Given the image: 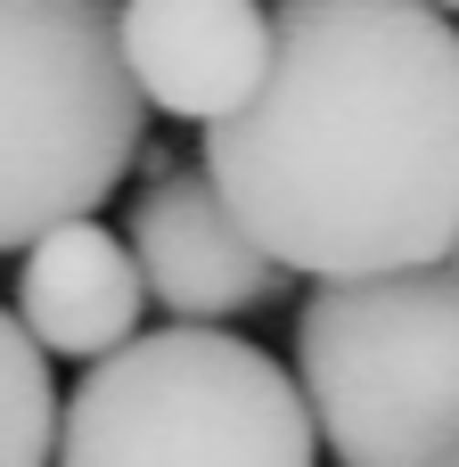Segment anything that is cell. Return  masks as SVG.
Returning <instances> with one entry per match:
<instances>
[{
	"mask_svg": "<svg viewBox=\"0 0 459 467\" xmlns=\"http://www.w3.org/2000/svg\"><path fill=\"white\" fill-rule=\"evenodd\" d=\"M205 172L304 279L435 271L459 246V25L427 0H279L271 74L205 123Z\"/></svg>",
	"mask_w": 459,
	"mask_h": 467,
	"instance_id": "6da1fadb",
	"label": "cell"
},
{
	"mask_svg": "<svg viewBox=\"0 0 459 467\" xmlns=\"http://www.w3.org/2000/svg\"><path fill=\"white\" fill-rule=\"evenodd\" d=\"M57 467H320V427L263 345L172 320L90 361L66 394Z\"/></svg>",
	"mask_w": 459,
	"mask_h": 467,
	"instance_id": "3957f363",
	"label": "cell"
},
{
	"mask_svg": "<svg viewBox=\"0 0 459 467\" xmlns=\"http://www.w3.org/2000/svg\"><path fill=\"white\" fill-rule=\"evenodd\" d=\"M57 427H66V410H57V386H49V353L0 304V467H49Z\"/></svg>",
	"mask_w": 459,
	"mask_h": 467,
	"instance_id": "ba28073f",
	"label": "cell"
},
{
	"mask_svg": "<svg viewBox=\"0 0 459 467\" xmlns=\"http://www.w3.org/2000/svg\"><path fill=\"white\" fill-rule=\"evenodd\" d=\"M427 8H443V16H459V0H427Z\"/></svg>",
	"mask_w": 459,
	"mask_h": 467,
	"instance_id": "9c48e42d",
	"label": "cell"
},
{
	"mask_svg": "<svg viewBox=\"0 0 459 467\" xmlns=\"http://www.w3.org/2000/svg\"><path fill=\"white\" fill-rule=\"evenodd\" d=\"M123 66L156 115L222 123L271 74L263 0H123Z\"/></svg>",
	"mask_w": 459,
	"mask_h": 467,
	"instance_id": "8992f818",
	"label": "cell"
},
{
	"mask_svg": "<svg viewBox=\"0 0 459 467\" xmlns=\"http://www.w3.org/2000/svg\"><path fill=\"white\" fill-rule=\"evenodd\" d=\"M123 0H0V254L90 222L140 164Z\"/></svg>",
	"mask_w": 459,
	"mask_h": 467,
	"instance_id": "7a4b0ae2",
	"label": "cell"
},
{
	"mask_svg": "<svg viewBox=\"0 0 459 467\" xmlns=\"http://www.w3.org/2000/svg\"><path fill=\"white\" fill-rule=\"evenodd\" d=\"M296 386L337 467H459V279H329L296 312Z\"/></svg>",
	"mask_w": 459,
	"mask_h": 467,
	"instance_id": "277c9868",
	"label": "cell"
},
{
	"mask_svg": "<svg viewBox=\"0 0 459 467\" xmlns=\"http://www.w3.org/2000/svg\"><path fill=\"white\" fill-rule=\"evenodd\" d=\"M123 238L140 254V279L148 296L172 312V320H238V312H263L279 296V263L255 246V230L230 213V197L214 189V172H156L131 213H123Z\"/></svg>",
	"mask_w": 459,
	"mask_h": 467,
	"instance_id": "5b68a950",
	"label": "cell"
},
{
	"mask_svg": "<svg viewBox=\"0 0 459 467\" xmlns=\"http://www.w3.org/2000/svg\"><path fill=\"white\" fill-rule=\"evenodd\" d=\"M452 279H459V246H452Z\"/></svg>",
	"mask_w": 459,
	"mask_h": 467,
	"instance_id": "30bf717a",
	"label": "cell"
},
{
	"mask_svg": "<svg viewBox=\"0 0 459 467\" xmlns=\"http://www.w3.org/2000/svg\"><path fill=\"white\" fill-rule=\"evenodd\" d=\"M140 304H148L140 254L99 213L49 230L25 254V279H16V320L57 361H107V353H123L140 337Z\"/></svg>",
	"mask_w": 459,
	"mask_h": 467,
	"instance_id": "52a82bcc",
	"label": "cell"
}]
</instances>
